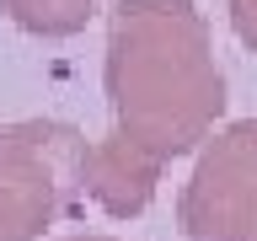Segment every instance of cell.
<instances>
[{
  "label": "cell",
  "mask_w": 257,
  "mask_h": 241,
  "mask_svg": "<svg viewBox=\"0 0 257 241\" xmlns=\"http://www.w3.org/2000/svg\"><path fill=\"white\" fill-rule=\"evenodd\" d=\"M112 129L166 166L209 140L225 112V75L193 0H118L107 16Z\"/></svg>",
  "instance_id": "6da1fadb"
},
{
  "label": "cell",
  "mask_w": 257,
  "mask_h": 241,
  "mask_svg": "<svg viewBox=\"0 0 257 241\" xmlns=\"http://www.w3.org/2000/svg\"><path fill=\"white\" fill-rule=\"evenodd\" d=\"M86 150L91 140L54 118L0 129V241H38L75 209L86 193Z\"/></svg>",
  "instance_id": "7a4b0ae2"
},
{
  "label": "cell",
  "mask_w": 257,
  "mask_h": 241,
  "mask_svg": "<svg viewBox=\"0 0 257 241\" xmlns=\"http://www.w3.org/2000/svg\"><path fill=\"white\" fill-rule=\"evenodd\" d=\"M177 214L188 241H257V118L204 145Z\"/></svg>",
  "instance_id": "3957f363"
},
{
  "label": "cell",
  "mask_w": 257,
  "mask_h": 241,
  "mask_svg": "<svg viewBox=\"0 0 257 241\" xmlns=\"http://www.w3.org/2000/svg\"><path fill=\"white\" fill-rule=\"evenodd\" d=\"M156 182H161V161L150 150H140L134 140H123L118 129L107 140H91V150H86V198L102 204L112 220L140 214L156 198Z\"/></svg>",
  "instance_id": "277c9868"
},
{
  "label": "cell",
  "mask_w": 257,
  "mask_h": 241,
  "mask_svg": "<svg viewBox=\"0 0 257 241\" xmlns=\"http://www.w3.org/2000/svg\"><path fill=\"white\" fill-rule=\"evenodd\" d=\"M0 11L32 38H75L96 16V0H0Z\"/></svg>",
  "instance_id": "5b68a950"
},
{
  "label": "cell",
  "mask_w": 257,
  "mask_h": 241,
  "mask_svg": "<svg viewBox=\"0 0 257 241\" xmlns=\"http://www.w3.org/2000/svg\"><path fill=\"white\" fill-rule=\"evenodd\" d=\"M230 27L246 48H257V0H230Z\"/></svg>",
  "instance_id": "8992f818"
},
{
  "label": "cell",
  "mask_w": 257,
  "mask_h": 241,
  "mask_svg": "<svg viewBox=\"0 0 257 241\" xmlns=\"http://www.w3.org/2000/svg\"><path fill=\"white\" fill-rule=\"evenodd\" d=\"M64 241H118V236H64Z\"/></svg>",
  "instance_id": "52a82bcc"
}]
</instances>
